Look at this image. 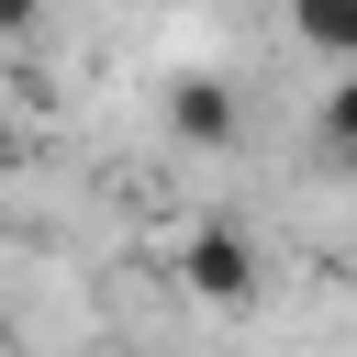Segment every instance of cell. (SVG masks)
Segmentation results:
<instances>
[{"label":"cell","mask_w":357,"mask_h":357,"mask_svg":"<svg viewBox=\"0 0 357 357\" xmlns=\"http://www.w3.org/2000/svg\"><path fill=\"white\" fill-rule=\"evenodd\" d=\"M178 290H190L201 312H245V301L268 290V257H257L234 223H190V234H178Z\"/></svg>","instance_id":"obj_1"},{"label":"cell","mask_w":357,"mask_h":357,"mask_svg":"<svg viewBox=\"0 0 357 357\" xmlns=\"http://www.w3.org/2000/svg\"><path fill=\"white\" fill-rule=\"evenodd\" d=\"M234 123H245L234 112V78H212V67H178L167 78V134L178 145H234Z\"/></svg>","instance_id":"obj_2"},{"label":"cell","mask_w":357,"mask_h":357,"mask_svg":"<svg viewBox=\"0 0 357 357\" xmlns=\"http://www.w3.org/2000/svg\"><path fill=\"white\" fill-rule=\"evenodd\" d=\"M290 33L335 67H357V0H290Z\"/></svg>","instance_id":"obj_3"},{"label":"cell","mask_w":357,"mask_h":357,"mask_svg":"<svg viewBox=\"0 0 357 357\" xmlns=\"http://www.w3.org/2000/svg\"><path fill=\"white\" fill-rule=\"evenodd\" d=\"M312 134L357 167V67H335V89H324V112H312Z\"/></svg>","instance_id":"obj_4"},{"label":"cell","mask_w":357,"mask_h":357,"mask_svg":"<svg viewBox=\"0 0 357 357\" xmlns=\"http://www.w3.org/2000/svg\"><path fill=\"white\" fill-rule=\"evenodd\" d=\"M33 11H45V0H0V33H33Z\"/></svg>","instance_id":"obj_5"}]
</instances>
